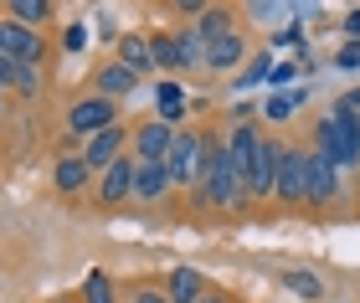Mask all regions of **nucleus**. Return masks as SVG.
Here are the masks:
<instances>
[{"instance_id": "obj_1", "label": "nucleus", "mask_w": 360, "mask_h": 303, "mask_svg": "<svg viewBox=\"0 0 360 303\" xmlns=\"http://www.w3.org/2000/svg\"><path fill=\"white\" fill-rule=\"evenodd\" d=\"M195 201H201V206H211V211H248V206H252V196H248V180L237 175L232 154H226V139H211Z\"/></svg>"}, {"instance_id": "obj_2", "label": "nucleus", "mask_w": 360, "mask_h": 303, "mask_svg": "<svg viewBox=\"0 0 360 303\" xmlns=\"http://www.w3.org/2000/svg\"><path fill=\"white\" fill-rule=\"evenodd\" d=\"M206 149H211V134L180 129V134H175V149H170V180H175V185H201Z\"/></svg>"}, {"instance_id": "obj_3", "label": "nucleus", "mask_w": 360, "mask_h": 303, "mask_svg": "<svg viewBox=\"0 0 360 303\" xmlns=\"http://www.w3.org/2000/svg\"><path fill=\"white\" fill-rule=\"evenodd\" d=\"M175 134L165 119H139L134 134H129V154L139 159V165H170V149H175Z\"/></svg>"}, {"instance_id": "obj_4", "label": "nucleus", "mask_w": 360, "mask_h": 303, "mask_svg": "<svg viewBox=\"0 0 360 303\" xmlns=\"http://www.w3.org/2000/svg\"><path fill=\"white\" fill-rule=\"evenodd\" d=\"M273 201H283V206H304V201H309V149H304V144H283Z\"/></svg>"}, {"instance_id": "obj_5", "label": "nucleus", "mask_w": 360, "mask_h": 303, "mask_svg": "<svg viewBox=\"0 0 360 303\" xmlns=\"http://www.w3.org/2000/svg\"><path fill=\"white\" fill-rule=\"evenodd\" d=\"M0 57L15 62V67H41V57H46L41 31H26V26H15L11 15H0Z\"/></svg>"}, {"instance_id": "obj_6", "label": "nucleus", "mask_w": 360, "mask_h": 303, "mask_svg": "<svg viewBox=\"0 0 360 303\" xmlns=\"http://www.w3.org/2000/svg\"><path fill=\"white\" fill-rule=\"evenodd\" d=\"M119 123V103L113 98H98V93H88V98H77L72 108H68V134H77V139H93V134H103V129H113Z\"/></svg>"}, {"instance_id": "obj_7", "label": "nucleus", "mask_w": 360, "mask_h": 303, "mask_svg": "<svg viewBox=\"0 0 360 303\" xmlns=\"http://www.w3.org/2000/svg\"><path fill=\"white\" fill-rule=\"evenodd\" d=\"M134 180H139V159L134 154H124V159H113V165L98 175V185H93V201L98 206H124V201H134Z\"/></svg>"}, {"instance_id": "obj_8", "label": "nucleus", "mask_w": 360, "mask_h": 303, "mask_svg": "<svg viewBox=\"0 0 360 303\" xmlns=\"http://www.w3.org/2000/svg\"><path fill=\"white\" fill-rule=\"evenodd\" d=\"M340 196V165L330 154H319V149H309V201L304 206H314V211H330Z\"/></svg>"}, {"instance_id": "obj_9", "label": "nucleus", "mask_w": 360, "mask_h": 303, "mask_svg": "<svg viewBox=\"0 0 360 303\" xmlns=\"http://www.w3.org/2000/svg\"><path fill=\"white\" fill-rule=\"evenodd\" d=\"M330 129H335V165L340 170H355L360 165V119L350 108H330Z\"/></svg>"}, {"instance_id": "obj_10", "label": "nucleus", "mask_w": 360, "mask_h": 303, "mask_svg": "<svg viewBox=\"0 0 360 303\" xmlns=\"http://www.w3.org/2000/svg\"><path fill=\"white\" fill-rule=\"evenodd\" d=\"M52 185L62 190V196H83L88 185H98V175H93V165L83 159V149H62V154H57V165H52Z\"/></svg>"}, {"instance_id": "obj_11", "label": "nucleus", "mask_w": 360, "mask_h": 303, "mask_svg": "<svg viewBox=\"0 0 360 303\" xmlns=\"http://www.w3.org/2000/svg\"><path fill=\"white\" fill-rule=\"evenodd\" d=\"M263 129H257V123H237L232 134H226V154H232V165H237V175L242 180H252V165H257V154H263ZM252 196V190H248Z\"/></svg>"}, {"instance_id": "obj_12", "label": "nucleus", "mask_w": 360, "mask_h": 303, "mask_svg": "<svg viewBox=\"0 0 360 303\" xmlns=\"http://www.w3.org/2000/svg\"><path fill=\"white\" fill-rule=\"evenodd\" d=\"M124 144H129V129H124V123H113V129H103V134H93L88 144H83V159L93 165V175H103V170L113 165V159H124V154H129Z\"/></svg>"}, {"instance_id": "obj_13", "label": "nucleus", "mask_w": 360, "mask_h": 303, "mask_svg": "<svg viewBox=\"0 0 360 303\" xmlns=\"http://www.w3.org/2000/svg\"><path fill=\"white\" fill-rule=\"evenodd\" d=\"M134 88H139V77L124 67V62H103V67H98V77H93V93L98 98H134Z\"/></svg>"}, {"instance_id": "obj_14", "label": "nucleus", "mask_w": 360, "mask_h": 303, "mask_svg": "<svg viewBox=\"0 0 360 303\" xmlns=\"http://www.w3.org/2000/svg\"><path fill=\"white\" fill-rule=\"evenodd\" d=\"M237 62H248V36H242V31H232V36L206 46V67L211 72H237Z\"/></svg>"}, {"instance_id": "obj_15", "label": "nucleus", "mask_w": 360, "mask_h": 303, "mask_svg": "<svg viewBox=\"0 0 360 303\" xmlns=\"http://www.w3.org/2000/svg\"><path fill=\"white\" fill-rule=\"evenodd\" d=\"M155 119H165L170 129H186V88L165 77V83L155 88Z\"/></svg>"}, {"instance_id": "obj_16", "label": "nucleus", "mask_w": 360, "mask_h": 303, "mask_svg": "<svg viewBox=\"0 0 360 303\" xmlns=\"http://www.w3.org/2000/svg\"><path fill=\"white\" fill-rule=\"evenodd\" d=\"M170 190H175V180H170V165H139V180H134V201L155 206V201H165Z\"/></svg>"}, {"instance_id": "obj_17", "label": "nucleus", "mask_w": 360, "mask_h": 303, "mask_svg": "<svg viewBox=\"0 0 360 303\" xmlns=\"http://www.w3.org/2000/svg\"><path fill=\"white\" fill-rule=\"evenodd\" d=\"M119 62L134 77H144V72H155V52H150V36H139V31H124L119 36Z\"/></svg>"}, {"instance_id": "obj_18", "label": "nucleus", "mask_w": 360, "mask_h": 303, "mask_svg": "<svg viewBox=\"0 0 360 303\" xmlns=\"http://www.w3.org/2000/svg\"><path fill=\"white\" fill-rule=\"evenodd\" d=\"M165 293H170V303H195V298H206V278H201V267H170Z\"/></svg>"}, {"instance_id": "obj_19", "label": "nucleus", "mask_w": 360, "mask_h": 303, "mask_svg": "<svg viewBox=\"0 0 360 303\" xmlns=\"http://www.w3.org/2000/svg\"><path fill=\"white\" fill-rule=\"evenodd\" d=\"M195 31L206 36V46L221 41V36H232V31H237V11H232V6H206L201 21H195Z\"/></svg>"}, {"instance_id": "obj_20", "label": "nucleus", "mask_w": 360, "mask_h": 303, "mask_svg": "<svg viewBox=\"0 0 360 303\" xmlns=\"http://www.w3.org/2000/svg\"><path fill=\"white\" fill-rule=\"evenodd\" d=\"M150 52H155V72H186V57H180L175 31H155V36H150Z\"/></svg>"}, {"instance_id": "obj_21", "label": "nucleus", "mask_w": 360, "mask_h": 303, "mask_svg": "<svg viewBox=\"0 0 360 303\" xmlns=\"http://www.w3.org/2000/svg\"><path fill=\"white\" fill-rule=\"evenodd\" d=\"M0 15H11V21L26 26V31H37L41 21H52V6H46V0H6Z\"/></svg>"}, {"instance_id": "obj_22", "label": "nucleus", "mask_w": 360, "mask_h": 303, "mask_svg": "<svg viewBox=\"0 0 360 303\" xmlns=\"http://www.w3.org/2000/svg\"><path fill=\"white\" fill-rule=\"evenodd\" d=\"M175 41H180V57H186V72L206 67V36H201L195 26H180V31H175Z\"/></svg>"}, {"instance_id": "obj_23", "label": "nucleus", "mask_w": 360, "mask_h": 303, "mask_svg": "<svg viewBox=\"0 0 360 303\" xmlns=\"http://www.w3.org/2000/svg\"><path fill=\"white\" fill-rule=\"evenodd\" d=\"M83 303H124L119 288H113V278L103 273V267H93V273L83 278Z\"/></svg>"}, {"instance_id": "obj_24", "label": "nucleus", "mask_w": 360, "mask_h": 303, "mask_svg": "<svg viewBox=\"0 0 360 303\" xmlns=\"http://www.w3.org/2000/svg\"><path fill=\"white\" fill-rule=\"evenodd\" d=\"M299 103H304V88H293V93H273V98L263 103V119H268V123H288L293 114H299Z\"/></svg>"}, {"instance_id": "obj_25", "label": "nucleus", "mask_w": 360, "mask_h": 303, "mask_svg": "<svg viewBox=\"0 0 360 303\" xmlns=\"http://www.w3.org/2000/svg\"><path fill=\"white\" fill-rule=\"evenodd\" d=\"M283 288H288L293 298H324V283H319L314 273H288V278H283Z\"/></svg>"}, {"instance_id": "obj_26", "label": "nucleus", "mask_w": 360, "mask_h": 303, "mask_svg": "<svg viewBox=\"0 0 360 303\" xmlns=\"http://www.w3.org/2000/svg\"><path fill=\"white\" fill-rule=\"evenodd\" d=\"M335 67H340V72H360V41H345V46H340V52H335Z\"/></svg>"}, {"instance_id": "obj_27", "label": "nucleus", "mask_w": 360, "mask_h": 303, "mask_svg": "<svg viewBox=\"0 0 360 303\" xmlns=\"http://www.w3.org/2000/svg\"><path fill=\"white\" fill-rule=\"evenodd\" d=\"M268 62H273V57H257L252 67L237 77V88H252V83H263V77H273V67H268Z\"/></svg>"}, {"instance_id": "obj_28", "label": "nucleus", "mask_w": 360, "mask_h": 303, "mask_svg": "<svg viewBox=\"0 0 360 303\" xmlns=\"http://www.w3.org/2000/svg\"><path fill=\"white\" fill-rule=\"evenodd\" d=\"M62 46H68V52H83V46H88V26H83V21H72L68 31H62Z\"/></svg>"}, {"instance_id": "obj_29", "label": "nucleus", "mask_w": 360, "mask_h": 303, "mask_svg": "<svg viewBox=\"0 0 360 303\" xmlns=\"http://www.w3.org/2000/svg\"><path fill=\"white\" fill-rule=\"evenodd\" d=\"M129 303H170V293H165V288H150V283H139V288L129 293Z\"/></svg>"}, {"instance_id": "obj_30", "label": "nucleus", "mask_w": 360, "mask_h": 303, "mask_svg": "<svg viewBox=\"0 0 360 303\" xmlns=\"http://www.w3.org/2000/svg\"><path fill=\"white\" fill-rule=\"evenodd\" d=\"M15 93H37V67H15Z\"/></svg>"}, {"instance_id": "obj_31", "label": "nucleus", "mask_w": 360, "mask_h": 303, "mask_svg": "<svg viewBox=\"0 0 360 303\" xmlns=\"http://www.w3.org/2000/svg\"><path fill=\"white\" fill-rule=\"evenodd\" d=\"M340 26H345V36H350V41H360V6H355V11H350Z\"/></svg>"}, {"instance_id": "obj_32", "label": "nucleus", "mask_w": 360, "mask_h": 303, "mask_svg": "<svg viewBox=\"0 0 360 303\" xmlns=\"http://www.w3.org/2000/svg\"><path fill=\"white\" fill-rule=\"evenodd\" d=\"M278 41H283V46H299V41H304V31H299V21H293V26H283V31H278Z\"/></svg>"}, {"instance_id": "obj_33", "label": "nucleus", "mask_w": 360, "mask_h": 303, "mask_svg": "<svg viewBox=\"0 0 360 303\" xmlns=\"http://www.w3.org/2000/svg\"><path fill=\"white\" fill-rule=\"evenodd\" d=\"M335 103H340V108H350V114L360 119V88H350V93H345V98H335Z\"/></svg>"}, {"instance_id": "obj_34", "label": "nucleus", "mask_w": 360, "mask_h": 303, "mask_svg": "<svg viewBox=\"0 0 360 303\" xmlns=\"http://www.w3.org/2000/svg\"><path fill=\"white\" fill-rule=\"evenodd\" d=\"M0 88H15V62L0 57Z\"/></svg>"}, {"instance_id": "obj_35", "label": "nucleus", "mask_w": 360, "mask_h": 303, "mask_svg": "<svg viewBox=\"0 0 360 303\" xmlns=\"http://www.w3.org/2000/svg\"><path fill=\"white\" fill-rule=\"evenodd\" d=\"M195 303H226V298L221 293H206V298H195Z\"/></svg>"}]
</instances>
